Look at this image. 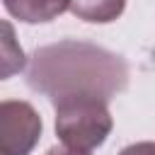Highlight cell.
<instances>
[{
  "label": "cell",
  "mask_w": 155,
  "mask_h": 155,
  "mask_svg": "<svg viewBox=\"0 0 155 155\" xmlns=\"http://www.w3.org/2000/svg\"><path fill=\"white\" fill-rule=\"evenodd\" d=\"M27 82L53 104L92 97L109 104L128 85V65L121 56L78 39H65L34 51Z\"/></svg>",
  "instance_id": "obj_1"
},
{
  "label": "cell",
  "mask_w": 155,
  "mask_h": 155,
  "mask_svg": "<svg viewBox=\"0 0 155 155\" xmlns=\"http://www.w3.org/2000/svg\"><path fill=\"white\" fill-rule=\"evenodd\" d=\"M56 107V136L61 143L78 153L99 148L114 128L107 102L92 97H75L53 104Z\"/></svg>",
  "instance_id": "obj_2"
},
{
  "label": "cell",
  "mask_w": 155,
  "mask_h": 155,
  "mask_svg": "<svg viewBox=\"0 0 155 155\" xmlns=\"http://www.w3.org/2000/svg\"><path fill=\"white\" fill-rule=\"evenodd\" d=\"M41 131V116L29 102H0V155H29L39 143Z\"/></svg>",
  "instance_id": "obj_3"
},
{
  "label": "cell",
  "mask_w": 155,
  "mask_h": 155,
  "mask_svg": "<svg viewBox=\"0 0 155 155\" xmlns=\"http://www.w3.org/2000/svg\"><path fill=\"white\" fill-rule=\"evenodd\" d=\"M5 10L27 24L51 22L65 10H70V0H2Z\"/></svg>",
  "instance_id": "obj_4"
},
{
  "label": "cell",
  "mask_w": 155,
  "mask_h": 155,
  "mask_svg": "<svg viewBox=\"0 0 155 155\" xmlns=\"http://www.w3.org/2000/svg\"><path fill=\"white\" fill-rule=\"evenodd\" d=\"M126 0H70V12L92 24H109L121 17Z\"/></svg>",
  "instance_id": "obj_5"
},
{
  "label": "cell",
  "mask_w": 155,
  "mask_h": 155,
  "mask_svg": "<svg viewBox=\"0 0 155 155\" xmlns=\"http://www.w3.org/2000/svg\"><path fill=\"white\" fill-rule=\"evenodd\" d=\"M2 31H5V39H2V78H10L15 70L24 68V51L15 44L10 22H2Z\"/></svg>",
  "instance_id": "obj_6"
},
{
  "label": "cell",
  "mask_w": 155,
  "mask_h": 155,
  "mask_svg": "<svg viewBox=\"0 0 155 155\" xmlns=\"http://www.w3.org/2000/svg\"><path fill=\"white\" fill-rule=\"evenodd\" d=\"M119 155H155V143H150V140L131 143V145H126Z\"/></svg>",
  "instance_id": "obj_7"
},
{
  "label": "cell",
  "mask_w": 155,
  "mask_h": 155,
  "mask_svg": "<svg viewBox=\"0 0 155 155\" xmlns=\"http://www.w3.org/2000/svg\"><path fill=\"white\" fill-rule=\"evenodd\" d=\"M46 155H87V153H78V150H70V148H51V150H46Z\"/></svg>",
  "instance_id": "obj_8"
}]
</instances>
